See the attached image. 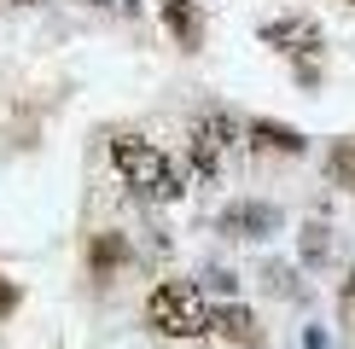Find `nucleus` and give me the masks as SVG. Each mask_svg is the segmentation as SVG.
Returning <instances> with one entry per match:
<instances>
[{"label": "nucleus", "instance_id": "1", "mask_svg": "<svg viewBox=\"0 0 355 349\" xmlns=\"http://www.w3.org/2000/svg\"><path fill=\"white\" fill-rule=\"evenodd\" d=\"M111 163H116V174H123L140 198H152V204H175V198L187 193L181 174H175V163L157 152L152 140H135V134L111 140Z\"/></svg>", "mask_w": 355, "mask_h": 349}, {"label": "nucleus", "instance_id": "2", "mask_svg": "<svg viewBox=\"0 0 355 349\" xmlns=\"http://www.w3.org/2000/svg\"><path fill=\"white\" fill-rule=\"evenodd\" d=\"M146 326L164 332V338H204V326H210V303H204L198 280H164V285H152V297H146Z\"/></svg>", "mask_w": 355, "mask_h": 349}, {"label": "nucleus", "instance_id": "3", "mask_svg": "<svg viewBox=\"0 0 355 349\" xmlns=\"http://www.w3.org/2000/svg\"><path fill=\"white\" fill-rule=\"evenodd\" d=\"M233 145H239V123H233L227 111H204L198 123H192V134H187L192 181H221V169H227Z\"/></svg>", "mask_w": 355, "mask_h": 349}, {"label": "nucleus", "instance_id": "4", "mask_svg": "<svg viewBox=\"0 0 355 349\" xmlns=\"http://www.w3.org/2000/svg\"><path fill=\"white\" fill-rule=\"evenodd\" d=\"M262 41H268L274 53H286V58H297V82L303 87H315L320 82V47H327V35H320V24L315 18H274V24H262Z\"/></svg>", "mask_w": 355, "mask_h": 349}, {"label": "nucleus", "instance_id": "5", "mask_svg": "<svg viewBox=\"0 0 355 349\" xmlns=\"http://www.w3.org/2000/svg\"><path fill=\"white\" fill-rule=\"evenodd\" d=\"M204 349H257L262 343V326L257 314L245 309V303H221V309H210V326H204Z\"/></svg>", "mask_w": 355, "mask_h": 349}, {"label": "nucleus", "instance_id": "6", "mask_svg": "<svg viewBox=\"0 0 355 349\" xmlns=\"http://www.w3.org/2000/svg\"><path fill=\"white\" fill-rule=\"evenodd\" d=\"M221 233L227 239H268V233H279V210L257 204V198H239V204L221 210Z\"/></svg>", "mask_w": 355, "mask_h": 349}, {"label": "nucleus", "instance_id": "7", "mask_svg": "<svg viewBox=\"0 0 355 349\" xmlns=\"http://www.w3.org/2000/svg\"><path fill=\"white\" fill-rule=\"evenodd\" d=\"M164 29L181 41L187 53L204 47V18H198V6H192V0H164Z\"/></svg>", "mask_w": 355, "mask_h": 349}, {"label": "nucleus", "instance_id": "8", "mask_svg": "<svg viewBox=\"0 0 355 349\" xmlns=\"http://www.w3.org/2000/svg\"><path fill=\"white\" fill-rule=\"evenodd\" d=\"M250 145L257 152H279V157H303V134L297 128H286V123H250Z\"/></svg>", "mask_w": 355, "mask_h": 349}, {"label": "nucleus", "instance_id": "9", "mask_svg": "<svg viewBox=\"0 0 355 349\" xmlns=\"http://www.w3.org/2000/svg\"><path fill=\"white\" fill-rule=\"evenodd\" d=\"M87 262H94L99 280H111V274L128 262V239H123V233H99V239L87 244Z\"/></svg>", "mask_w": 355, "mask_h": 349}, {"label": "nucleus", "instance_id": "10", "mask_svg": "<svg viewBox=\"0 0 355 349\" xmlns=\"http://www.w3.org/2000/svg\"><path fill=\"white\" fill-rule=\"evenodd\" d=\"M297 244H303V268H327V262H332V233H327V222H309V227L297 233Z\"/></svg>", "mask_w": 355, "mask_h": 349}, {"label": "nucleus", "instance_id": "11", "mask_svg": "<svg viewBox=\"0 0 355 349\" xmlns=\"http://www.w3.org/2000/svg\"><path fill=\"white\" fill-rule=\"evenodd\" d=\"M338 314H344V326L355 332V268H349V280L338 285Z\"/></svg>", "mask_w": 355, "mask_h": 349}, {"label": "nucleus", "instance_id": "12", "mask_svg": "<svg viewBox=\"0 0 355 349\" xmlns=\"http://www.w3.org/2000/svg\"><path fill=\"white\" fill-rule=\"evenodd\" d=\"M332 174H344V181L355 186V145H338L332 152Z\"/></svg>", "mask_w": 355, "mask_h": 349}, {"label": "nucleus", "instance_id": "13", "mask_svg": "<svg viewBox=\"0 0 355 349\" xmlns=\"http://www.w3.org/2000/svg\"><path fill=\"white\" fill-rule=\"evenodd\" d=\"M12 309H18V285H12V280H0V320H6Z\"/></svg>", "mask_w": 355, "mask_h": 349}, {"label": "nucleus", "instance_id": "14", "mask_svg": "<svg viewBox=\"0 0 355 349\" xmlns=\"http://www.w3.org/2000/svg\"><path fill=\"white\" fill-rule=\"evenodd\" d=\"M303 349H332V338H327L320 326H309V332H303Z\"/></svg>", "mask_w": 355, "mask_h": 349}, {"label": "nucleus", "instance_id": "15", "mask_svg": "<svg viewBox=\"0 0 355 349\" xmlns=\"http://www.w3.org/2000/svg\"><path fill=\"white\" fill-rule=\"evenodd\" d=\"M94 6H105V12H116V18H128V12H135L140 0H94Z\"/></svg>", "mask_w": 355, "mask_h": 349}, {"label": "nucleus", "instance_id": "16", "mask_svg": "<svg viewBox=\"0 0 355 349\" xmlns=\"http://www.w3.org/2000/svg\"><path fill=\"white\" fill-rule=\"evenodd\" d=\"M12 6H24V0H12Z\"/></svg>", "mask_w": 355, "mask_h": 349}]
</instances>
